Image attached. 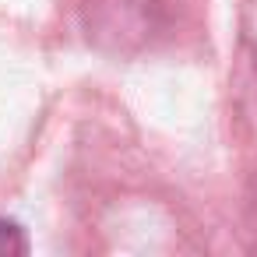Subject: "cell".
I'll return each instance as SVG.
<instances>
[{
    "label": "cell",
    "mask_w": 257,
    "mask_h": 257,
    "mask_svg": "<svg viewBox=\"0 0 257 257\" xmlns=\"http://www.w3.org/2000/svg\"><path fill=\"white\" fill-rule=\"evenodd\" d=\"M25 250H29L25 232H22L15 222L0 218V257H4V253H25Z\"/></svg>",
    "instance_id": "obj_1"
}]
</instances>
